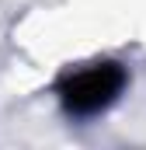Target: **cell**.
<instances>
[{
    "mask_svg": "<svg viewBox=\"0 0 146 150\" xmlns=\"http://www.w3.org/2000/svg\"><path fill=\"white\" fill-rule=\"evenodd\" d=\"M122 84H125V74H122L118 63H94V67H87L80 74H70L59 84V94H63L66 112L94 115L118 98Z\"/></svg>",
    "mask_w": 146,
    "mask_h": 150,
    "instance_id": "6da1fadb",
    "label": "cell"
}]
</instances>
